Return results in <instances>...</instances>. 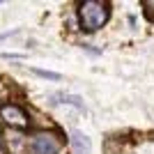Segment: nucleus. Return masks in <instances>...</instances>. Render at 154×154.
I'll list each match as a JSON object with an SVG mask.
<instances>
[{
    "instance_id": "3",
    "label": "nucleus",
    "mask_w": 154,
    "mask_h": 154,
    "mask_svg": "<svg viewBox=\"0 0 154 154\" xmlns=\"http://www.w3.org/2000/svg\"><path fill=\"white\" fill-rule=\"evenodd\" d=\"M0 115H2V120H5V122L12 124V127H26V124H28L26 113H23L19 106H12V103L2 106V108H0Z\"/></svg>"
},
{
    "instance_id": "7",
    "label": "nucleus",
    "mask_w": 154,
    "mask_h": 154,
    "mask_svg": "<svg viewBox=\"0 0 154 154\" xmlns=\"http://www.w3.org/2000/svg\"><path fill=\"white\" fill-rule=\"evenodd\" d=\"M0 154H2V149H0Z\"/></svg>"
},
{
    "instance_id": "2",
    "label": "nucleus",
    "mask_w": 154,
    "mask_h": 154,
    "mask_svg": "<svg viewBox=\"0 0 154 154\" xmlns=\"http://www.w3.org/2000/svg\"><path fill=\"white\" fill-rule=\"evenodd\" d=\"M62 149V140L58 134L53 131H37L30 136V140L26 138V149L23 154H58Z\"/></svg>"
},
{
    "instance_id": "1",
    "label": "nucleus",
    "mask_w": 154,
    "mask_h": 154,
    "mask_svg": "<svg viewBox=\"0 0 154 154\" xmlns=\"http://www.w3.org/2000/svg\"><path fill=\"white\" fill-rule=\"evenodd\" d=\"M78 16H81V26L85 30L94 32L108 21V5L101 0H85L78 9Z\"/></svg>"
},
{
    "instance_id": "4",
    "label": "nucleus",
    "mask_w": 154,
    "mask_h": 154,
    "mask_svg": "<svg viewBox=\"0 0 154 154\" xmlns=\"http://www.w3.org/2000/svg\"><path fill=\"white\" fill-rule=\"evenodd\" d=\"M71 149H74V154H90L92 145L88 140V136H83L81 131H74L71 134Z\"/></svg>"
},
{
    "instance_id": "5",
    "label": "nucleus",
    "mask_w": 154,
    "mask_h": 154,
    "mask_svg": "<svg viewBox=\"0 0 154 154\" xmlns=\"http://www.w3.org/2000/svg\"><path fill=\"white\" fill-rule=\"evenodd\" d=\"M35 74H37V76H44V78H51V81H60V74H55V71H44V69H35Z\"/></svg>"
},
{
    "instance_id": "6",
    "label": "nucleus",
    "mask_w": 154,
    "mask_h": 154,
    "mask_svg": "<svg viewBox=\"0 0 154 154\" xmlns=\"http://www.w3.org/2000/svg\"><path fill=\"white\" fill-rule=\"evenodd\" d=\"M143 7H147L149 16H154V0H145V2H143Z\"/></svg>"
}]
</instances>
